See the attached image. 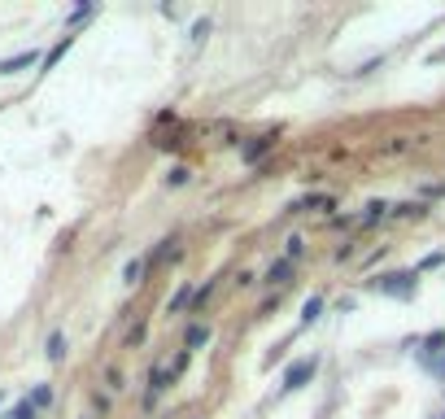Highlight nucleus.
I'll use <instances>...</instances> for the list:
<instances>
[{
    "instance_id": "1",
    "label": "nucleus",
    "mask_w": 445,
    "mask_h": 419,
    "mask_svg": "<svg viewBox=\"0 0 445 419\" xmlns=\"http://www.w3.org/2000/svg\"><path fill=\"white\" fill-rule=\"evenodd\" d=\"M315 372H319V358H302V363H292L288 372H284V384H279V389H284V393H297V389H302V384L315 376Z\"/></svg>"
},
{
    "instance_id": "2",
    "label": "nucleus",
    "mask_w": 445,
    "mask_h": 419,
    "mask_svg": "<svg viewBox=\"0 0 445 419\" xmlns=\"http://www.w3.org/2000/svg\"><path fill=\"white\" fill-rule=\"evenodd\" d=\"M375 288L389 297H406V293H415V276L410 271H398V276H384V280H375Z\"/></svg>"
},
{
    "instance_id": "3",
    "label": "nucleus",
    "mask_w": 445,
    "mask_h": 419,
    "mask_svg": "<svg viewBox=\"0 0 445 419\" xmlns=\"http://www.w3.org/2000/svg\"><path fill=\"white\" fill-rule=\"evenodd\" d=\"M267 149H275V136H253V140L240 149V157L253 166V162H262V153H267Z\"/></svg>"
},
{
    "instance_id": "4",
    "label": "nucleus",
    "mask_w": 445,
    "mask_h": 419,
    "mask_svg": "<svg viewBox=\"0 0 445 419\" xmlns=\"http://www.w3.org/2000/svg\"><path fill=\"white\" fill-rule=\"evenodd\" d=\"M36 61H40V53H36V48H26V53H18V57H5V61H0V74L26 70V66H36Z\"/></svg>"
},
{
    "instance_id": "5",
    "label": "nucleus",
    "mask_w": 445,
    "mask_h": 419,
    "mask_svg": "<svg viewBox=\"0 0 445 419\" xmlns=\"http://www.w3.org/2000/svg\"><path fill=\"white\" fill-rule=\"evenodd\" d=\"M166 380H171V372H166V367H153V376H148V393H144V402H148V406H153V402H157V393L166 389Z\"/></svg>"
},
{
    "instance_id": "6",
    "label": "nucleus",
    "mask_w": 445,
    "mask_h": 419,
    "mask_svg": "<svg viewBox=\"0 0 445 419\" xmlns=\"http://www.w3.org/2000/svg\"><path fill=\"white\" fill-rule=\"evenodd\" d=\"M144 271H148V258H136V262H127L123 280H127V284H140V280H144Z\"/></svg>"
},
{
    "instance_id": "7",
    "label": "nucleus",
    "mask_w": 445,
    "mask_h": 419,
    "mask_svg": "<svg viewBox=\"0 0 445 419\" xmlns=\"http://www.w3.org/2000/svg\"><path fill=\"white\" fill-rule=\"evenodd\" d=\"M48 358H53V363H61V358H65V336H61V332L48 336Z\"/></svg>"
},
{
    "instance_id": "8",
    "label": "nucleus",
    "mask_w": 445,
    "mask_h": 419,
    "mask_svg": "<svg viewBox=\"0 0 445 419\" xmlns=\"http://www.w3.org/2000/svg\"><path fill=\"white\" fill-rule=\"evenodd\" d=\"M288 276H292V262L284 258V262H275V267H271V276H267V280H271V284H288Z\"/></svg>"
},
{
    "instance_id": "9",
    "label": "nucleus",
    "mask_w": 445,
    "mask_h": 419,
    "mask_svg": "<svg viewBox=\"0 0 445 419\" xmlns=\"http://www.w3.org/2000/svg\"><path fill=\"white\" fill-rule=\"evenodd\" d=\"M205 341H210V328H201V324H196V328L188 332V354H192V349H201Z\"/></svg>"
},
{
    "instance_id": "10",
    "label": "nucleus",
    "mask_w": 445,
    "mask_h": 419,
    "mask_svg": "<svg viewBox=\"0 0 445 419\" xmlns=\"http://www.w3.org/2000/svg\"><path fill=\"white\" fill-rule=\"evenodd\" d=\"M188 301H196V293H192V288H179V293H175V301H171V315H179Z\"/></svg>"
},
{
    "instance_id": "11",
    "label": "nucleus",
    "mask_w": 445,
    "mask_h": 419,
    "mask_svg": "<svg viewBox=\"0 0 445 419\" xmlns=\"http://www.w3.org/2000/svg\"><path fill=\"white\" fill-rule=\"evenodd\" d=\"M319 310H323V301H319V297H310V301L302 306V319H306V324H315V319H319Z\"/></svg>"
},
{
    "instance_id": "12",
    "label": "nucleus",
    "mask_w": 445,
    "mask_h": 419,
    "mask_svg": "<svg viewBox=\"0 0 445 419\" xmlns=\"http://www.w3.org/2000/svg\"><path fill=\"white\" fill-rule=\"evenodd\" d=\"M65 48H70V35H65V40H61L57 48H53V53H48V57H44V70H48V66H57V61L65 57Z\"/></svg>"
},
{
    "instance_id": "13",
    "label": "nucleus",
    "mask_w": 445,
    "mask_h": 419,
    "mask_svg": "<svg viewBox=\"0 0 445 419\" xmlns=\"http://www.w3.org/2000/svg\"><path fill=\"white\" fill-rule=\"evenodd\" d=\"M48 402H53V389H48V384H40V389L31 393V406H48Z\"/></svg>"
},
{
    "instance_id": "14",
    "label": "nucleus",
    "mask_w": 445,
    "mask_h": 419,
    "mask_svg": "<svg viewBox=\"0 0 445 419\" xmlns=\"http://www.w3.org/2000/svg\"><path fill=\"white\" fill-rule=\"evenodd\" d=\"M9 419H36V406H31V402H18V406L9 411Z\"/></svg>"
},
{
    "instance_id": "15",
    "label": "nucleus",
    "mask_w": 445,
    "mask_h": 419,
    "mask_svg": "<svg viewBox=\"0 0 445 419\" xmlns=\"http://www.w3.org/2000/svg\"><path fill=\"white\" fill-rule=\"evenodd\" d=\"M428 61H445V48H437V53H432V57H428Z\"/></svg>"
}]
</instances>
